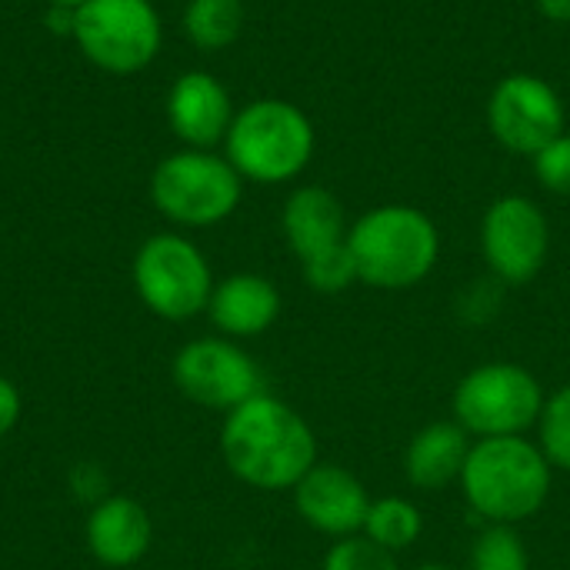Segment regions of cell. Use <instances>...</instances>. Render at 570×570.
Returning a JSON list of instances; mask_svg holds the SVG:
<instances>
[{"label": "cell", "instance_id": "obj_14", "mask_svg": "<svg viewBox=\"0 0 570 570\" xmlns=\"http://www.w3.org/2000/svg\"><path fill=\"white\" fill-rule=\"evenodd\" d=\"M87 551L97 564L110 570L137 568L154 544L150 511L127 494H104L83 524Z\"/></svg>", "mask_w": 570, "mask_h": 570}, {"label": "cell", "instance_id": "obj_3", "mask_svg": "<svg viewBox=\"0 0 570 570\" xmlns=\"http://www.w3.org/2000/svg\"><path fill=\"white\" fill-rule=\"evenodd\" d=\"M347 247L357 284L374 291H411L434 274L441 261V230L421 207L381 204L351 224Z\"/></svg>", "mask_w": 570, "mask_h": 570}, {"label": "cell", "instance_id": "obj_26", "mask_svg": "<svg viewBox=\"0 0 570 570\" xmlns=\"http://www.w3.org/2000/svg\"><path fill=\"white\" fill-rule=\"evenodd\" d=\"M534 7L551 23H561V27L570 23V0H534Z\"/></svg>", "mask_w": 570, "mask_h": 570}, {"label": "cell", "instance_id": "obj_11", "mask_svg": "<svg viewBox=\"0 0 570 570\" xmlns=\"http://www.w3.org/2000/svg\"><path fill=\"white\" fill-rule=\"evenodd\" d=\"M488 130L508 154L531 160L568 130L564 97L531 70L504 73L488 97Z\"/></svg>", "mask_w": 570, "mask_h": 570}, {"label": "cell", "instance_id": "obj_21", "mask_svg": "<svg viewBox=\"0 0 570 570\" xmlns=\"http://www.w3.org/2000/svg\"><path fill=\"white\" fill-rule=\"evenodd\" d=\"M534 431H538V448L544 451L548 464L554 471L570 474V384L544 397Z\"/></svg>", "mask_w": 570, "mask_h": 570}, {"label": "cell", "instance_id": "obj_20", "mask_svg": "<svg viewBox=\"0 0 570 570\" xmlns=\"http://www.w3.org/2000/svg\"><path fill=\"white\" fill-rule=\"evenodd\" d=\"M468 570H531V554L518 528L484 524V531L474 538Z\"/></svg>", "mask_w": 570, "mask_h": 570}, {"label": "cell", "instance_id": "obj_6", "mask_svg": "<svg viewBox=\"0 0 570 570\" xmlns=\"http://www.w3.org/2000/svg\"><path fill=\"white\" fill-rule=\"evenodd\" d=\"M130 281L140 304L160 321H194L207 314L214 294V271L204 250L174 230L147 237L130 264Z\"/></svg>", "mask_w": 570, "mask_h": 570}, {"label": "cell", "instance_id": "obj_15", "mask_svg": "<svg viewBox=\"0 0 570 570\" xmlns=\"http://www.w3.org/2000/svg\"><path fill=\"white\" fill-rule=\"evenodd\" d=\"M281 230L297 257V264H307L321 254H331L347 244L351 220L344 214V204L321 184H301L287 194L281 210Z\"/></svg>", "mask_w": 570, "mask_h": 570}, {"label": "cell", "instance_id": "obj_16", "mask_svg": "<svg viewBox=\"0 0 570 570\" xmlns=\"http://www.w3.org/2000/svg\"><path fill=\"white\" fill-rule=\"evenodd\" d=\"M207 317L220 337L230 341H250L267 334L281 317V291L264 274H230L214 284Z\"/></svg>", "mask_w": 570, "mask_h": 570}, {"label": "cell", "instance_id": "obj_17", "mask_svg": "<svg viewBox=\"0 0 570 570\" xmlns=\"http://www.w3.org/2000/svg\"><path fill=\"white\" fill-rule=\"evenodd\" d=\"M474 438L451 417L424 424L404 448V478L417 491H444L461 481Z\"/></svg>", "mask_w": 570, "mask_h": 570}, {"label": "cell", "instance_id": "obj_28", "mask_svg": "<svg viewBox=\"0 0 570 570\" xmlns=\"http://www.w3.org/2000/svg\"><path fill=\"white\" fill-rule=\"evenodd\" d=\"M414 570H454L451 564H441V561H428V564H421V568Z\"/></svg>", "mask_w": 570, "mask_h": 570}, {"label": "cell", "instance_id": "obj_13", "mask_svg": "<svg viewBox=\"0 0 570 570\" xmlns=\"http://www.w3.org/2000/svg\"><path fill=\"white\" fill-rule=\"evenodd\" d=\"M234 114L237 107L230 100V90L207 70H187L167 90V124L184 147H220L234 124Z\"/></svg>", "mask_w": 570, "mask_h": 570}, {"label": "cell", "instance_id": "obj_7", "mask_svg": "<svg viewBox=\"0 0 570 570\" xmlns=\"http://www.w3.org/2000/svg\"><path fill=\"white\" fill-rule=\"evenodd\" d=\"M544 397L548 394L541 381L528 367L511 361H491L458 381L451 394V411L454 421L478 441L521 438L538 428Z\"/></svg>", "mask_w": 570, "mask_h": 570}, {"label": "cell", "instance_id": "obj_2", "mask_svg": "<svg viewBox=\"0 0 570 570\" xmlns=\"http://www.w3.org/2000/svg\"><path fill=\"white\" fill-rule=\"evenodd\" d=\"M554 468L531 438H481L461 471V491L484 524L518 528L551 498Z\"/></svg>", "mask_w": 570, "mask_h": 570}, {"label": "cell", "instance_id": "obj_25", "mask_svg": "<svg viewBox=\"0 0 570 570\" xmlns=\"http://www.w3.org/2000/svg\"><path fill=\"white\" fill-rule=\"evenodd\" d=\"M20 417H23V397L17 384L0 374V441L20 424Z\"/></svg>", "mask_w": 570, "mask_h": 570}, {"label": "cell", "instance_id": "obj_5", "mask_svg": "<svg viewBox=\"0 0 570 570\" xmlns=\"http://www.w3.org/2000/svg\"><path fill=\"white\" fill-rule=\"evenodd\" d=\"M244 197V177L217 150H174L150 174V200L170 224L204 230L224 224Z\"/></svg>", "mask_w": 570, "mask_h": 570}, {"label": "cell", "instance_id": "obj_1", "mask_svg": "<svg viewBox=\"0 0 570 570\" xmlns=\"http://www.w3.org/2000/svg\"><path fill=\"white\" fill-rule=\"evenodd\" d=\"M220 458L227 471L254 491H294L317 464V438L287 401L257 394L224 414Z\"/></svg>", "mask_w": 570, "mask_h": 570}, {"label": "cell", "instance_id": "obj_18", "mask_svg": "<svg viewBox=\"0 0 570 570\" xmlns=\"http://www.w3.org/2000/svg\"><path fill=\"white\" fill-rule=\"evenodd\" d=\"M244 20V0H187L184 7V33L204 53H217L237 43Z\"/></svg>", "mask_w": 570, "mask_h": 570}, {"label": "cell", "instance_id": "obj_9", "mask_svg": "<svg viewBox=\"0 0 570 570\" xmlns=\"http://www.w3.org/2000/svg\"><path fill=\"white\" fill-rule=\"evenodd\" d=\"M478 240L491 277L504 287H524L548 264L551 220L534 197L504 194L484 210Z\"/></svg>", "mask_w": 570, "mask_h": 570}, {"label": "cell", "instance_id": "obj_19", "mask_svg": "<svg viewBox=\"0 0 570 570\" xmlns=\"http://www.w3.org/2000/svg\"><path fill=\"white\" fill-rule=\"evenodd\" d=\"M361 534L371 538L374 544H381L391 554H404L424 534L421 508L414 501H407V498H397V494L374 498Z\"/></svg>", "mask_w": 570, "mask_h": 570}, {"label": "cell", "instance_id": "obj_8", "mask_svg": "<svg viewBox=\"0 0 570 570\" xmlns=\"http://www.w3.org/2000/svg\"><path fill=\"white\" fill-rule=\"evenodd\" d=\"M73 40L94 67L127 77L154 63L164 23L150 0H87L73 13Z\"/></svg>", "mask_w": 570, "mask_h": 570}, {"label": "cell", "instance_id": "obj_24", "mask_svg": "<svg viewBox=\"0 0 570 570\" xmlns=\"http://www.w3.org/2000/svg\"><path fill=\"white\" fill-rule=\"evenodd\" d=\"M531 170H534V180H538L548 194L568 197L570 194V134L568 130H564L561 137H554L548 147H541V150L531 157Z\"/></svg>", "mask_w": 570, "mask_h": 570}, {"label": "cell", "instance_id": "obj_27", "mask_svg": "<svg viewBox=\"0 0 570 570\" xmlns=\"http://www.w3.org/2000/svg\"><path fill=\"white\" fill-rule=\"evenodd\" d=\"M50 7H63V10H80L87 0H47Z\"/></svg>", "mask_w": 570, "mask_h": 570}, {"label": "cell", "instance_id": "obj_12", "mask_svg": "<svg viewBox=\"0 0 570 570\" xmlns=\"http://www.w3.org/2000/svg\"><path fill=\"white\" fill-rule=\"evenodd\" d=\"M291 498H294L297 518L311 531H317L331 541L361 534L367 511H371V501H374L354 471H347L341 464H324V461H317L297 481Z\"/></svg>", "mask_w": 570, "mask_h": 570}, {"label": "cell", "instance_id": "obj_23", "mask_svg": "<svg viewBox=\"0 0 570 570\" xmlns=\"http://www.w3.org/2000/svg\"><path fill=\"white\" fill-rule=\"evenodd\" d=\"M304 284L317 294H344L347 287L357 284V267L351 257V247H337L331 254H321L307 264H301Z\"/></svg>", "mask_w": 570, "mask_h": 570}, {"label": "cell", "instance_id": "obj_10", "mask_svg": "<svg viewBox=\"0 0 570 570\" xmlns=\"http://www.w3.org/2000/svg\"><path fill=\"white\" fill-rule=\"evenodd\" d=\"M174 387L204 411L230 414L244 401L264 394V377L257 361L240 347V341L207 334L187 341L170 364Z\"/></svg>", "mask_w": 570, "mask_h": 570}, {"label": "cell", "instance_id": "obj_4", "mask_svg": "<svg viewBox=\"0 0 570 570\" xmlns=\"http://www.w3.org/2000/svg\"><path fill=\"white\" fill-rule=\"evenodd\" d=\"M317 150L314 120L284 97H257L234 114L224 157L244 184L277 187L297 180Z\"/></svg>", "mask_w": 570, "mask_h": 570}, {"label": "cell", "instance_id": "obj_22", "mask_svg": "<svg viewBox=\"0 0 570 570\" xmlns=\"http://www.w3.org/2000/svg\"><path fill=\"white\" fill-rule=\"evenodd\" d=\"M321 570H401V561H397V554L384 551L371 538L354 534V538H341L327 548Z\"/></svg>", "mask_w": 570, "mask_h": 570}]
</instances>
